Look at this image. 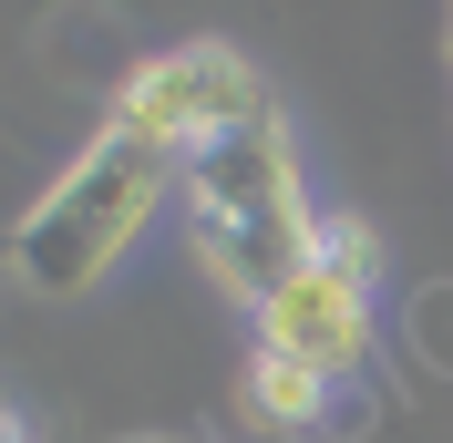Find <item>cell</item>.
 I'll use <instances>...</instances> for the list:
<instances>
[{"mask_svg":"<svg viewBox=\"0 0 453 443\" xmlns=\"http://www.w3.org/2000/svg\"><path fill=\"white\" fill-rule=\"evenodd\" d=\"M257 113H268V83H257V62L237 52V42H175V52L134 62V73L113 83V124L144 135V144H165L175 166H186L196 144L257 124Z\"/></svg>","mask_w":453,"mask_h":443,"instance_id":"cell-4","label":"cell"},{"mask_svg":"<svg viewBox=\"0 0 453 443\" xmlns=\"http://www.w3.org/2000/svg\"><path fill=\"white\" fill-rule=\"evenodd\" d=\"M175 186H186V166H175L165 144L104 124V135L62 166V186L11 227V268H21V289H42V299H83L93 278L155 227V206H165Z\"/></svg>","mask_w":453,"mask_h":443,"instance_id":"cell-2","label":"cell"},{"mask_svg":"<svg viewBox=\"0 0 453 443\" xmlns=\"http://www.w3.org/2000/svg\"><path fill=\"white\" fill-rule=\"evenodd\" d=\"M186 217H196V258L237 309H268L288 278H310L330 217H310V186H299V144H288V113L268 104L257 124L196 144L186 155Z\"/></svg>","mask_w":453,"mask_h":443,"instance_id":"cell-1","label":"cell"},{"mask_svg":"<svg viewBox=\"0 0 453 443\" xmlns=\"http://www.w3.org/2000/svg\"><path fill=\"white\" fill-rule=\"evenodd\" d=\"M371 268H381V237H371L361 217H330L310 278H288L279 299L257 309V351L310 361L319 382L350 392V382L371 371Z\"/></svg>","mask_w":453,"mask_h":443,"instance_id":"cell-3","label":"cell"},{"mask_svg":"<svg viewBox=\"0 0 453 443\" xmlns=\"http://www.w3.org/2000/svg\"><path fill=\"white\" fill-rule=\"evenodd\" d=\"M248 402H257L268 423H279L288 443H310V433H330V402H340V382H319L310 361L257 351V361H248Z\"/></svg>","mask_w":453,"mask_h":443,"instance_id":"cell-5","label":"cell"},{"mask_svg":"<svg viewBox=\"0 0 453 443\" xmlns=\"http://www.w3.org/2000/svg\"><path fill=\"white\" fill-rule=\"evenodd\" d=\"M134 443H165V433H134Z\"/></svg>","mask_w":453,"mask_h":443,"instance_id":"cell-7","label":"cell"},{"mask_svg":"<svg viewBox=\"0 0 453 443\" xmlns=\"http://www.w3.org/2000/svg\"><path fill=\"white\" fill-rule=\"evenodd\" d=\"M412 351H423V371L453 382V278H433L423 299H412Z\"/></svg>","mask_w":453,"mask_h":443,"instance_id":"cell-6","label":"cell"}]
</instances>
